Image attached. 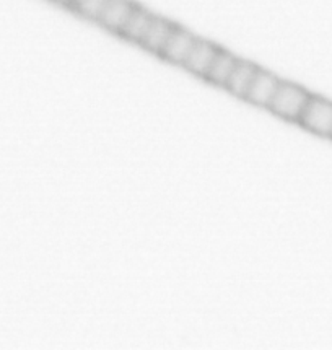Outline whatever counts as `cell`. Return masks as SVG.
Wrapping results in <instances>:
<instances>
[{"label": "cell", "instance_id": "6da1fadb", "mask_svg": "<svg viewBox=\"0 0 332 350\" xmlns=\"http://www.w3.org/2000/svg\"><path fill=\"white\" fill-rule=\"evenodd\" d=\"M312 93L305 90L300 85H295L292 82H285L280 80L279 88H277L274 98H272L271 105L267 109L277 118L285 119L288 122H298L301 113L312 100Z\"/></svg>", "mask_w": 332, "mask_h": 350}, {"label": "cell", "instance_id": "7a4b0ae2", "mask_svg": "<svg viewBox=\"0 0 332 350\" xmlns=\"http://www.w3.org/2000/svg\"><path fill=\"white\" fill-rule=\"evenodd\" d=\"M296 124L314 135L329 139L332 132V101L313 95Z\"/></svg>", "mask_w": 332, "mask_h": 350}, {"label": "cell", "instance_id": "3957f363", "mask_svg": "<svg viewBox=\"0 0 332 350\" xmlns=\"http://www.w3.org/2000/svg\"><path fill=\"white\" fill-rule=\"evenodd\" d=\"M197 40L199 38H195L193 33L176 27L173 29L171 36L168 38V41H166V44L163 46V49H161V53L158 55L171 64L184 66L187 55L193 51Z\"/></svg>", "mask_w": 332, "mask_h": 350}, {"label": "cell", "instance_id": "277c9868", "mask_svg": "<svg viewBox=\"0 0 332 350\" xmlns=\"http://www.w3.org/2000/svg\"><path fill=\"white\" fill-rule=\"evenodd\" d=\"M135 7L137 5L130 0H108L103 14L98 18V23L109 29L111 33L121 35Z\"/></svg>", "mask_w": 332, "mask_h": 350}, {"label": "cell", "instance_id": "5b68a950", "mask_svg": "<svg viewBox=\"0 0 332 350\" xmlns=\"http://www.w3.org/2000/svg\"><path fill=\"white\" fill-rule=\"evenodd\" d=\"M280 79H277L275 75L269 74L267 70L259 69L256 77H254L253 83L246 93L245 100L249 101V103L261 106V108H266L271 105L272 98H274L277 88H279Z\"/></svg>", "mask_w": 332, "mask_h": 350}, {"label": "cell", "instance_id": "8992f818", "mask_svg": "<svg viewBox=\"0 0 332 350\" xmlns=\"http://www.w3.org/2000/svg\"><path fill=\"white\" fill-rule=\"evenodd\" d=\"M220 53V48H217L215 44L212 42L204 41V40H197V42L194 44L193 51H191L189 55H187L186 62H184V69L189 70L191 74L202 77L206 79L208 69L214 64L217 54Z\"/></svg>", "mask_w": 332, "mask_h": 350}, {"label": "cell", "instance_id": "52a82bcc", "mask_svg": "<svg viewBox=\"0 0 332 350\" xmlns=\"http://www.w3.org/2000/svg\"><path fill=\"white\" fill-rule=\"evenodd\" d=\"M174 28H176V25L169 23L168 20L160 18V16H155L152 21L150 28L147 29L146 36L142 38V41H140L139 46H142L143 49L150 51V53L160 54L161 49H163V46L166 44V41H168V38L171 36Z\"/></svg>", "mask_w": 332, "mask_h": 350}, {"label": "cell", "instance_id": "ba28073f", "mask_svg": "<svg viewBox=\"0 0 332 350\" xmlns=\"http://www.w3.org/2000/svg\"><path fill=\"white\" fill-rule=\"evenodd\" d=\"M258 70H259V67L254 66V64L238 61L235 70H233L232 75H230L225 88H227L230 93H233L235 96L243 98V100H245L246 93H248V90L251 87V83H253Z\"/></svg>", "mask_w": 332, "mask_h": 350}, {"label": "cell", "instance_id": "9c48e42d", "mask_svg": "<svg viewBox=\"0 0 332 350\" xmlns=\"http://www.w3.org/2000/svg\"><path fill=\"white\" fill-rule=\"evenodd\" d=\"M238 61H240V59L235 57L233 54H230L228 51L220 49V53L217 54L214 64H212L210 69L207 72L206 80L208 83L215 85V87L225 88L230 75H232V72L235 70Z\"/></svg>", "mask_w": 332, "mask_h": 350}, {"label": "cell", "instance_id": "30bf717a", "mask_svg": "<svg viewBox=\"0 0 332 350\" xmlns=\"http://www.w3.org/2000/svg\"><path fill=\"white\" fill-rule=\"evenodd\" d=\"M153 18H155V15H152L150 12L143 10V8H140V7H135L134 12H132L129 21H127V25L119 36H122V38H126V40L135 42V44H140L142 38L146 36L147 29L150 28Z\"/></svg>", "mask_w": 332, "mask_h": 350}, {"label": "cell", "instance_id": "8fae6325", "mask_svg": "<svg viewBox=\"0 0 332 350\" xmlns=\"http://www.w3.org/2000/svg\"><path fill=\"white\" fill-rule=\"evenodd\" d=\"M106 3H108V0H72L69 8L83 18L98 21L100 15L103 14Z\"/></svg>", "mask_w": 332, "mask_h": 350}, {"label": "cell", "instance_id": "7c38bea8", "mask_svg": "<svg viewBox=\"0 0 332 350\" xmlns=\"http://www.w3.org/2000/svg\"><path fill=\"white\" fill-rule=\"evenodd\" d=\"M53 2L59 3V5H64V7L69 8V7H70V3H72V0H53Z\"/></svg>", "mask_w": 332, "mask_h": 350}, {"label": "cell", "instance_id": "4fadbf2b", "mask_svg": "<svg viewBox=\"0 0 332 350\" xmlns=\"http://www.w3.org/2000/svg\"><path fill=\"white\" fill-rule=\"evenodd\" d=\"M329 139H331V140H332V132H331V135H329Z\"/></svg>", "mask_w": 332, "mask_h": 350}]
</instances>
